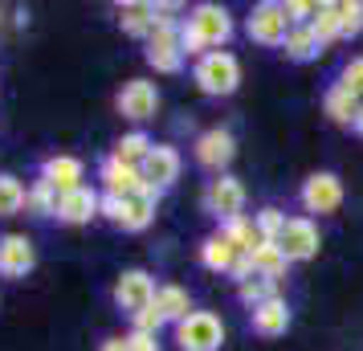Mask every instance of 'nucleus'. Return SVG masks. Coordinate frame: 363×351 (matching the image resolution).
I'll use <instances>...</instances> for the list:
<instances>
[{"label": "nucleus", "mask_w": 363, "mask_h": 351, "mask_svg": "<svg viewBox=\"0 0 363 351\" xmlns=\"http://www.w3.org/2000/svg\"><path fill=\"white\" fill-rule=\"evenodd\" d=\"M192 82H196L204 94H213V99H225V94H233V90L241 86V62H237L229 50L204 53L196 66H192Z\"/></svg>", "instance_id": "obj_2"}, {"label": "nucleus", "mask_w": 363, "mask_h": 351, "mask_svg": "<svg viewBox=\"0 0 363 351\" xmlns=\"http://www.w3.org/2000/svg\"><path fill=\"white\" fill-rule=\"evenodd\" d=\"M323 111L330 115V123H339V127H355V118H359L363 102L351 99L343 86H327V94H323Z\"/></svg>", "instance_id": "obj_22"}, {"label": "nucleus", "mask_w": 363, "mask_h": 351, "mask_svg": "<svg viewBox=\"0 0 363 351\" xmlns=\"http://www.w3.org/2000/svg\"><path fill=\"white\" fill-rule=\"evenodd\" d=\"M220 343H225V323L213 311H192L184 323H176L180 351H220Z\"/></svg>", "instance_id": "obj_5"}, {"label": "nucleus", "mask_w": 363, "mask_h": 351, "mask_svg": "<svg viewBox=\"0 0 363 351\" xmlns=\"http://www.w3.org/2000/svg\"><path fill=\"white\" fill-rule=\"evenodd\" d=\"M111 299H115L118 311H127V315L135 318L139 311H147L151 302H155V278H151L147 269H123L115 278Z\"/></svg>", "instance_id": "obj_7"}, {"label": "nucleus", "mask_w": 363, "mask_h": 351, "mask_svg": "<svg viewBox=\"0 0 363 351\" xmlns=\"http://www.w3.org/2000/svg\"><path fill=\"white\" fill-rule=\"evenodd\" d=\"M160 327H164V315L155 311V302H151L147 311H139V315L131 318V331H143V335H160Z\"/></svg>", "instance_id": "obj_34"}, {"label": "nucleus", "mask_w": 363, "mask_h": 351, "mask_svg": "<svg viewBox=\"0 0 363 351\" xmlns=\"http://www.w3.org/2000/svg\"><path fill=\"white\" fill-rule=\"evenodd\" d=\"M155 311L164 315V323H184V318L192 315V299H188L184 286L164 282V286H155Z\"/></svg>", "instance_id": "obj_20"}, {"label": "nucleus", "mask_w": 363, "mask_h": 351, "mask_svg": "<svg viewBox=\"0 0 363 351\" xmlns=\"http://www.w3.org/2000/svg\"><path fill=\"white\" fill-rule=\"evenodd\" d=\"M249 274H253V257H249V253H241V257H237V262H233L229 278H233V282H245Z\"/></svg>", "instance_id": "obj_36"}, {"label": "nucleus", "mask_w": 363, "mask_h": 351, "mask_svg": "<svg viewBox=\"0 0 363 351\" xmlns=\"http://www.w3.org/2000/svg\"><path fill=\"white\" fill-rule=\"evenodd\" d=\"M249 327L262 335V339H278V335L290 331V306L286 299H269L262 306H253L249 311Z\"/></svg>", "instance_id": "obj_18"}, {"label": "nucleus", "mask_w": 363, "mask_h": 351, "mask_svg": "<svg viewBox=\"0 0 363 351\" xmlns=\"http://www.w3.org/2000/svg\"><path fill=\"white\" fill-rule=\"evenodd\" d=\"M127 351H160V343H155V335L131 331V335H127Z\"/></svg>", "instance_id": "obj_35"}, {"label": "nucleus", "mask_w": 363, "mask_h": 351, "mask_svg": "<svg viewBox=\"0 0 363 351\" xmlns=\"http://www.w3.org/2000/svg\"><path fill=\"white\" fill-rule=\"evenodd\" d=\"M184 25L200 37V45L208 53L225 50L233 37V17H229V9H220V4H196V9H188Z\"/></svg>", "instance_id": "obj_6"}, {"label": "nucleus", "mask_w": 363, "mask_h": 351, "mask_svg": "<svg viewBox=\"0 0 363 351\" xmlns=\"http://www.w3.org/2000/svg\"><path fill=\"white\" fill-rule=\"evenodd\" d=\"M99 204H102V196L86 184L74 188V192H62L57 196V221L62 225H86V221L99 217Z\"/></svg>", "instance_id": "obj_17"}, {"label": "nucleus", "mask_w": 363, "mask_h": 351, "mask_svg": "<svg viewBox=\"0 0 363 351\" xmlns=\"http://www.w3.org/2000/svg\"><path fill=\"white\" fill-rule=\"evenodd\" d=\"M21 208H25V184L17 176L0 172V217H17Z\"/></svg>", "instance_id": "obj_30"}, {"label": "nucleus", "mask_w": 363, "mask_h": 351, "mask_svg": "<svg viewBox=\"0 0 363 351\" xmlns=\"http://www.w3.org/2000/svg\"><path fill=\"white\" fill-rule=\"evenodd\" d=\"M37 266V250L25 233H4L0 237V278H25Z\"/></svg>", "instance_id": "obj_15"}, {"label": "nucleus", "mask_w": 363, "mask_h": 351, "mask_svg": "<svg viewBox=\"0 0 363 351\" xmlns=\"http://www.w3.org/2000/svg\"><path fill=\"white\" fill-rule=\"evenodd\" d=\"M155 204H160V192H155V188L139 192V196H127V201H118V196H102L99 217L115 221L118 229H127V233H143L151 221H155Z\"/></svg>", "instance_id": "obj_3"}, {"label": "nucleus", "mask_w": 363, "mask_h": 351, "mask_svg": "<svg viewBox=\"0 0 363 351\" xmlns=\"http://www.w3.org/2000/svg\"><path fill=\"white\" fill-rule=\"evenodd\" d=\"M220 233L229 237V241H233L241 253H253L257 245H262V233H257L253 217H233V221H225V225H220Z\"/></svg>", "instance_id": "obj_28"}, {"label": "nucleus", "mask_w": 363, "mask_h": 351, "mask_svg": "<svg viewBox=\"0 0 363 351\" xmlns=\"http://www.w3.org/2000/svg\"><path fill=\"white\" fill-rule=\"evenodd\" d=\"M298 201H302L306 213H318V217H323V213H335V208L343 204V180H339L335 172H314V176L302 180Z\"/></svg>", "instance_id": "obj_10"}, {"label": "nucleus", "mask_w": 363, "mask_h": 351, "mask_svg": "<svg viewBox=\"0 0 363 351\" xmlns=\"http://www.w3.org/2000/svg\"><path fill=\"white\" fill-rule=\"evenodd\" d=\"M253 225H257V233H262V241H278L281 225H286V213H278V208H262V213L253 217Z\"/></svg>", "instance_id": "obj_33"}, {"label": "nucleus", "mask_w": 363, "mask_h": 351, "mask_svg": "<svg viewBox=\"0 0 363 351\" xmlns=\"http://www.w3.org/2000/svg\"><path fill=\"white\" fill-rule=\"evenodd\" d=\"M237 299L253 311V306H262V302H269V299H281V294H278V282H274V278L249 274L245 282H237Z\"/></svg>", "instance_id": "obj_26"}, {"label": "nucleus", "mask_w": 363, "mask_h": 351, "mask_svg": "<svg viewBox=\"0 0 363 351\" xmlns=\"http://www.w3.org/2000/svg\"><path fill=\"white\" fill-rule=\"evenodd\" d=\"M99 180H102V196H118V201L147 192L143 176H139V167L123 164V160H115V155H106V160L99 164Z\"/></svg>", "instance_id": "obj_13"}, {"label": "nucleus", "mask_w": 363, "mask_h": 351, "mask_svg": "<svg viewBox=\"0 0 363 351\" xmlns=\"http://www.w3.org/2000/svg\"><path fill=\"white\" fill-rule=\"evenodd\" d=\"M204 208L213 213L220 225L233 217H245V184L237 180V176H216V180H208V188H204Z\"/></svg>", "instance_id": "obj_9"}, {"label": "nucleus", "mask_w": 363, "mask_h": 351, "mask_svg": "<svg viewBox=\"0 0 363 351\" xmlns=\"http://www.w3.org/2000/svg\"><path fill=\"white\" fill-rule=\"evenodd\" d=\"M99 351H127V335H111V339H102Z\"/></svg>", "instance_id": "obj_37"}, {"label": "nucleus", "mask_w": 363, "mask_h": 351, "mask_svg": "<svg viewBox=\"0 0 363 351\" xmlns=\"http://www.w3.org/2000/svg\"><path fill=\"white\" fill-rule=\"evenodd\" d=\"M25 213L29 217H57V192L45 180H33V188H25Z\"/></svg>", "instance_id": "obj_29"}, {"label": "nucleus", "mask_w": 363, "mask_h": 351, "mask_svg": "<svg viewBox=\"0 0 363 351\" xmlns=\"http://www.w3.org/2000/svg\"><path fill=\"white\" fill-rule=\"evenodd\" d=\"M82 176H86V167H82L78 155H45V160H41V180H45L57 196L82 188Z\"/></svg>", "instance_id": "obj_16"}, {"label": "nucleus", "mask_w": 363, "mask_h": 351, "mask_svg": "<svg viewBox=\"0 0 363 351\" xmlns=\"http://www.w3.org/2000/svg\"><path fill=\"white\" fill-rule=\"evenodd\" d=\"M355 131H359V135H363V111H359V118H355Z\"/></svg>", "instance_id": "obj_38"}, {"label": "nucleus", "mask_w": 363, "mask_h": 351, "mask_svg": "<svg viewBox=\"0 0 363 351\" xmlns=\"http://www.w3.org/2000/svg\"><path fill=\"white\" fill-rule=\"evenodd\" d=\"M151 147H155V139H151L147 131H127V135L115 143V151H111V155H115V160H123V164L139 167L143 160H147Z\"/></svg>", "instance_id": "obj_25"}, {"label": "nucleus", "mask_w": 363, "mask_h": 351, "mask_svg": "<svg viewBox=\"0 0 363 351\" xmlns=\"http://www.w3.org/2000/svg\"><path fill=\"white\" fill-rule=\"evenodd\" d=\"M196 164L208 167V172H216V176H225V167L233 164V155H237V139H233V131H225V127H213V131H204L196 139Z\"/></svg>", "instance_id": "obj_14"}, {"label": "nucleus", "mask_w": 363, "mask_h": 351, "mask_svg": "<svg viewBox=\"0 0 363 351\" xmlns=\"http://www.w3.org/2000/svg\"><path fill=\"white\" fill-rule=\"evenodd\" d=\"M118 115L131 118L135 127H143L147 118H155V111H160V90H155V82H147V78H131V82L118 90Z\"/></svg>", "instance_id": "obj_11"}, {"label": "nucleus", "mask_w": 363, "mask_h": 351, "mask_svg": "<svg viewBox=\"0 0 363 351\" xmlns=\"http://www.w3.org/2000/svg\"><path fill=\"white\" fill-rule=\"evenodd\" d=\"M176 4H155V29L147 37V66L155 74H180L184 69V50H180V21L172 17Z\"/></svg>", "instance_id": "obj_1"}, {"label": "nucleus", "mask_w": 363, "mask_h": 351, "mask_svg": "<svg viewBox=\"0 0 363 351\" xmlns=\"http://www.w3.org/2000/svg\"><path fill=\"white\" fill-rule=\"evenodd\" d=\"M139 176H143V184L155 188V192H167V188L180 180V151L167 147V143H155L147 151V160L139 164Z\"/></svg>", "instance_id": "obj_12"}, {"label": "nucleus", "mask_w": 363, "mask_h": 351, "mask_svg": "<svg viewBox=\"0 0 363 351\" xmlns=\"http://www.w3.org/2000/svg\"><path fill=\"white\" fill-rule=\"evenodd\" d=\"M237 257H241V250L220 229L213 237H204V245H200V262H204V269H213V274H229Z\"/></svg>", "instance_id": "obj_19"}, {"label": "nucleus", "mask_w": 363, "mask_h": 351, "mask_svg": "<svg viewBox=\"0 0 363 351\" xmlns=\"http://www.w3.org/2000/svg\"><path fill=\"white\" fill-rule=\"evenodd\" d=\"M335 86H343L351 99L363 102V57H351V62L343 66V74H339V82H335Z\"/></svg>", "instance_id": "obj_32"}, {"label": "nucleus", "mask_w": 363, "mask_h": 351, "mask_svg": "<svg viewBox=\"0 0 363 351\" xmlns=\"http://www.w3.org/2000/svg\"><path fill=\"white\" fill-rule=\"evenodd\" d=\"M274 245L286 253V262H311L318 245H323V237H318V225L311 217H286Z\"/></svg>", "instance_id": "obj_8"}, {"label": "nucleus", "mask_w": 363, "mask_h": 351, "mask_svg": "<svg viewBox=\"0 0 363 351\" xmlns=\"http://www.w3.org/2000/svg\"><path fill=\"white\" fill-rule=\"evenodd\" d=\"M363 33V0H339V37Z\"/></svg>", "instance_id": "obj_31"}, {"label": "nucleus", "mask_w": 363, "mask_h": 351, "mask_svg": "<svg viewBox=\"0 0 363 351\" xmlns=\"http://www.w3.org/2000/svg\"><path fill=\"white\" fill-rule=\"evenodd\" d=\"M249 257H253V274L274 278V282H281V274H286V266H290V262H286V253H281L274 241H262V245L249 253Z\"/></svg>", "instance_id": "obj_24"}, {"label": "nucleus", "mask_w": 363, "mask_h": 351, "mask_svg": "<svg viewBox=\"0 0 363 351\" xmlns=\"http://www.w3.org/2000/svg\"><path fill=\"white\" fill-rule=\"evenodd\" d=\"M290 29H294V25H290V17H286V4H278V0H262V4H253V13L245 17L249 41L269 45V50H281V41H286Z\"/></svg>", "instance_id": "obj_4"}, {"label": "nucleus", "mask_w": 363, "mask_h": 351, "mask_svg": "<svg viewBox=\"0 0 363 351\" xmlns=\"http://www.w3.org/2000/svg\"><path fill=\"white\" fill-rule=\"evenodd\" d=\"M118 25H123V33L147 41L155 29V4H118Z\"/></svg>", "instance_id": "obj_23"}, {"label": "nucleus", "mask_w": 363, "mask_h": 351, "mask_svg": "<svg viewBox=\"0 0 363 351\" xmlns=\"http://www.w3.org/2000/svg\"><path fill=\"white\" fill-rule=\"evenodd\" d=\"M311 29H314V37H318L323 45L339 41V0H323V4H314Z\"/></svg>", "instance_id": "obj_27"}, {"label": "nucleus", "mask_w": 363, "mask_h": 351, "mask_svg": "<svg viewBox=\"0 0 363 351\" xmlns=\"http://www.w3.org/2000/svg\"><path fill=\"white\" fill-rule=\"evenodd\" d=\"M323 50H327V45L314 37L311 25H294V29L286 33V41H281V53H286L290 62H314Z\"/></svg>", "instance_id": "obj_21"}]
</instances>
